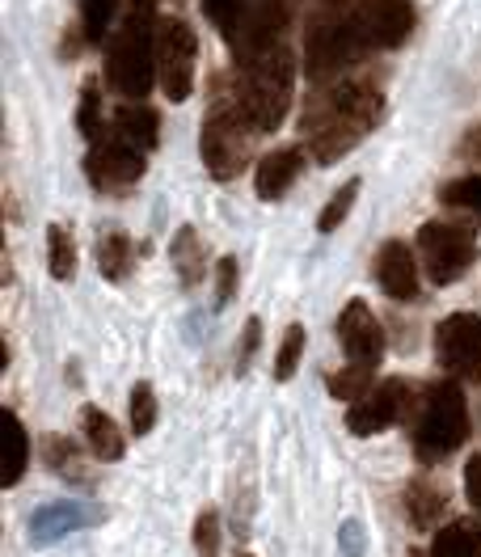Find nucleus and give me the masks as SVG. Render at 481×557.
I'll use <instances>...</instances> for the list:
<instances>
[{
    "label": "nucleus",
    "instance_id": "nucleus-1",
    "mask_svg": "<svg viewBox=\"0 0 481 557\" xmlns=\"http://www.w3.org/2000/svg\"><path fill=\"white\" fill-rule=\"evenodd\" d=\"M380 114H384L380 85L363 81V76L317 85L300 110L305 152L321 165H334L355 144H363V136L380 123Z\"/></svg>",
    "mask_w": 481,
    "mask_h": 557
},
{
    "label": "nucleus",
    "instance_id": "nucleus-2",
    "mask_svg": "<svg viewBox=\"0 0 481 557\" xmlns=\"http://www.w3.org/2000/svg\"><path fill=\"white\" fill-rule=\"evenodd\" d=\"M237 110L249 119V127L262 136V132H275L279 123L287 119V106L296 94V55L287 42H271L254 55H245L233 64L229 76L215 81Z\"/></svg>",
    "mask_w": 481,
    "mask_h": 557
},
{
    "label": "nucleus",
    "instance_id": "nucleus-3",
    "mask_svg": "<svg viewBox=\"0 0 481 557\" xmlns=\"http://www.w3.org/2000/svg\"><path fill=\"white\" fill-rule=\"evenodd\" d=\"M157 0H132L119 30L110 38V60H106V81L127 98L139 102L148 98L157 81Z\"/></svg>",
    "mask_w": 481,
    "mask_h": 557
},
{
    "label": "nucleus",
    "instance_id": "nucleus-4",
    "mask_svg": "<svg viewBox=\"0 0 481 557\" xmlns=\"http://www.w3.org/2000/svg\"><path fill=\"white\" fill-rule=\"evenodd\" d=\"M469 440V406L456 381H435L422 388L414 410V456L422 465H440Z\"/></svg>",
    "mask_w": 481,
    "mask_h": 557
},
{
    "label": "nucleus",
    "instance_id": "nucleus-5",
    "mask_svg": "<svg viewBox=\"0 0 481 557\" xmlns=\"http://www.w3.org/2000/svg\"><path fill=\"white\" fill-rule=\"evenodd\" d=\"M254 139H258V132L249 127V119L215 85V98H211V110H207L203 119V139H199L207 174L215 177V182H233L254 161Z\"/></svg>",
    "mask_w": 481,
    "mask_h": 557
},
{
    "label": "nucleus",
    "instance_id": "nucleus-6",
    "mask_svg": "<svg viewBox=\"0 0 481 557\" xmlns=\"http://www.w3.org/2000/svg\"><path fill=\"white\" fill-rule=\"evenodd\" d=\"M195 55H199V38L190 30V22L165 17L157 26V85L165 89L170 102H186L195 89Z\"/></svg>",
    "mask_w": 481,
    "mask_h": 557
},
{
    "label": "nucleus",
    "instance_id": "nucleus-7",
    "mask_svg": "<svg viewBox=\"0 0 481 557\" xmlns=\"http://www.w3.org/2000/svg\"><path fill=\"white\" fill-rule=\"evenodd\" d=\"M418 253H422V267H427L431 283L447 287V283H456V278L473 267V258H478V237H473L469 228H460V224H440V220H431V224H422V233H418Z\"/></svg>",
    "mask_w": 481,
    "mask_h": 557
},
{
    "label": "nucleus",
    "instance_id": "nucleus-8",
    "mask_svg": "<svg viewBox=\"0 0 481 557\" xmlns=\"http://www.w3.org/2000/svg\"><path fill=\"white\" fill-rule=\"evenodd\" d=\"M144 157L148 152H139L132 148L123 136H114V127L106 123V132L94 144H89V157H85V174L89 182L106 190V195H123V190H132L139 177H144Z\"/></svg>",
    "mask_w": 481,
    "mask_h": 557
},
{
    "label": "nucleus",
    "instance_id": "nucleus-9",
    "mask_svg": "<svg viewBox=\"0 0 481 557\" xmlns=\"http://www.w3.org/2000/svg\"><path fill=\"white\" fill-rule=\"evenodd\" d=\"M414 397H418V393H414V384H406V381L377 384L368 397H359L355 406H346V426H350V435H363V440H368V435H380V431L406 422V418L418 410Z\"/></svg>",
    "mask_w": 481,
    "mask_h": 557
},
{
    "label": "nucleus",
    "instance_id": "nucleus-10",
    "mask_svg": "<svg viewBox=\"0 0 481 557\" xmlns=\"http://www.w3.org/2000/svg\"><path fill=\"white\" fill-rule=\"evenodd\" d=\"M435 359L452 381H481V317H444L440 330H435Z\"/></svg>",
    "mask_w": 481,
    "mask_h": 557
},
{
    "label": "nucleus",
    "instance_id": "nucleus-11",
    "mask_svg": "<svg viewBox=\"0 0 481 557\" xmlns=\"http://www.w3.org/2000/svg\"><path fill=\"white\" fill-rule=\"evenodd\" d=\"M350 26L368 51H393L410 38L414 4L410 0H359L350 9Z\"/></svg>",
    "mask_w": 481,
    "mask_h": 557
},
{
    "label": "nucleus",
    "instance_id": "nucleus-12",
    "mask_svg": "<svg viewBox=\"0 0 481 557\" xmlns=\"http://www.w3.org/2000/svg\"><path fill=\"white\" fill-rule=\"evenodd\" d=\"M338 343H343L346 359L350 363H363V368H380V355H384V330L372 317V309L363 300H350L338 317Z\"/></svg>",
    "mask_w": 481,
    "mask_h": 557
},
{
    "label": "nucleus",
    "instance_id": "nucleus-13",
    "mask_svg": "<svg viewBox=\"0 0 481 557\" xmlns=\"http://www.w3.org/2000/svg\"><path fill=\"white\" fill-rule=\"evenodd\" d=\"M377 283L393 300H414L418 296V262H414L406 242H384L377 253Z\"/></svg>",
    "mask_w": 481,
    "mask_h": 557
},
{
    "label": "nucleus",
    "instance_id": "nucleus-14",
    "mask_svg": "<svg viewBox=\"0 0 481 557\" xmlns=\"http://www.w3.org/2000/svg\"><path fill=\"white\" fill-rule=\"evenodd\" d=\"M300 170H305V152L300 148H279L271 157H262L258 161V177H254L258 199H267V203L283 199L292 190V182L300 177Z\"/></svg>",
    "mask_w": 481,
    "mask_h": 557
},
{
    "label": "nucleus",
    "instance_id": "nucleus-15",
    "mask_svg": "<svg viewBox=\"0 0 481 557\" xmlns=\"http://www.w3.org/2000/svg\"><path fill=\"white\" fill-rule=\"evenodd\" d=\"M110 127H114V136L127 139L132 148L152 152V148H157V139H161V114L144 102H127V106H119V110H114Z\"/></svg>",
    "mask_w": 481,
    "mask_h": 557
},
{
    "label": "nucleus",
    "instance_id": "nucleus-16",
    "mask_svg": "<svg viewBox=\"0 0 481 557\" xmlns=\"http://www.w3.org/2000/svg\"><path fill=\"white\" fill-rule=\"evenodd\" d=\"M81 431H85V444H89V453L98 456V460H123L127 440H123V431L114 426V418L106 414V410L85 406V414H81Z\"/></svg>",
    "mask_w": 481,
    "mask_h": 557
},
{
    "label": "nucleus",
    "instance_id": "nucleus-17",
    "mask_svg": "<svg viewBox=\"0 0 481 557\" xmlns=\"http://www.w3.org/2000/svg\"><path fill=\"white\" fill-rule=\"evenodd\" d=\"M85 523H94V516L81 503H51V507H42L35 520H30V536H35L38 545H47V541L69 536V532L85 528Z\"/></svg>",
    "mask_w": 481,
    "mask_h": 557
},
{
    "label": "nucleus",
    "instance_id": "nucleus-18",
    "mask_svg": "<svg viewBox=\"0 0 481 557\" xmlns=\"http://www.w3.org/2000/svg\"><path fill=\"white\" fill-rule=\"evenodd\" d=\"M431 557H481V520L465 516V520H452L435 532L431 541Z\"/></svg>",
    "mask_w": 481,
    "mask_h": 557
},
{
    "label": "nucleus",
    "instance_id": "nucleus-19",
    "mask_svg": "<svg viewBox=\"0 0 481 557\" xmlns=\"http://www.w3.org/2000/svg\"><path fill=\"white\" fill-rule=\"evenodd\" d=\"M26 465H30V435H26L22 418L13 414V410H4V473H0V482L17 486Z\"/></svg>",
    "mask_w": 481,
    "mask_h": 557
},
{
    "label": "nucleus",
    "instance_id": "nucleus-20",
    "mask_svg": "<svg viewBox=\"0 0 481 557\" xmlns=\"http://www.w3.org/2000/svg\"><path fill=\"white\" fill-rule=\"evenodd\" d=\"M444 511H447V494L440 486H431L422 478L406 486V516H410L414 528H435Z\"/></svg>",
    "mask_w": 481,
    "mask_h": 557
},
{
    "label": "nucleus",
    "instance_id": "nucleus-21",
    "mask_svg": "<svg viewBox=\"0 0 481 557\" xmlns=\"http://www.w3.org/2000/svg\"><path fill=\"white\" fill-rule=\"evenodd\" d=\"M170 258H173V267H177V278H182L186 287L203 283V275H207V249H203V242L195 237V228H182V233L173 237Z\"/></svg>",
    "mask_w": 481,
    "mask_h": 557
},
{
    "label": "nucleus",
    "instance_id": "nucleus-22",
    "mask_svg": "<svg viewBox=\"0 0 481 557\" xmlns=\"http://www.w3.org/2000/svg\"><path fill=\"white\" fill-rule=\"evenodd\" d=\"M132 267H136V245H132V237L127 233H102L98 237V271H102L106 278H127L132 275Z\"/></svg>",
    "mask_w": 481,
    "mask_h": 557
},
{
    "label": "nucleus",
    "instance_id": "nucleus-23",
    "mask_svg": "<svg viewBox=\"0 0 481 557\" xmlns=\"http://www.w3.org/2000/svg\"><path fill=\"white\" fill-rule=\"evenodd\" d=\"M372 376H377V368H363V363H346L338 376H330V393L346 401V406H355L359 397H368L372 393Z\"/></svg>",
    "mask_w": 481,
    "mask_h": 557
},
{
    "label": "nucleus",
    "instance_id": "nucleus-24",
    "mask_svg": "<svg viewBox=\"0 0 481 557\" xmlns=\"http://www.w3.org/2000/svg\"><path fill=\"white\" fill-rule=\"evenodd\" d=\"M47 267L55 278H72L76 271V245H72L69 228H60V224L47 228Z\"/></svg>",
    "mask_w": 481,
    "mask_h": 557
},
{
    "label": "nucleus",
    "instance_id": "nucleus-25",
    "mask_svg": "<svg viewBox=\"0 0 481 557\" xmlns=\"http://www.w3.org/2000/svg\"><path fill=\"white\" fill-rule=\"evenodd\" d=\"M42 460H47L60 478L85 482V473H81V453H76V444H69L64 435H47V440H42Z\"/></svg>",
    "mask_w": 481,
    "mask_h": 557
},
{
    "label": "nucleus",
    "instance_id": "nucleus-26",
    "mask_svg": "<svg viewBox=\"0 0 481 557\" xmlns=\"http://www.w3.org/2000/svg\"><path fill=\"white\" fill-rule=\"evenodd\" d=\"M119 13V0H81V30L85 42H102L110 35V22Z\"/></svg>",
    "mask_w": 481,
    "mask_h": 557
},
{
    "label": "nucleus",
    "instance_id": "nucleus-27",
    "mask_svg": "<svg viewBox=\"0 0 481 557\" xmlns=\"http://www.w3.org/2000/svg\"><path fill=\"white\" fill-rule=\"evenodd\" d=\"M76 123H81V132L85 139L94 144V139L106 132L102 123V94H98V76H89L85 85H81V110H76Z\"/></svg>",
    "mask_w": 481,
    "mask_h": 557
},
{
    "label": "nucleus",
    "instance_id": "nucleus-28",
    "mask_svg": "<svg viewBox=\"0 0 481 557\" xmlns=\"http://www.w3.org/2000/svg\"><path fill=\"white\" fill-rule=\"evenodd\" d=\"M444 203H447V208H456V211H469V215H478V220H481V174H469V177L447 182Z\"/></svg>",
    "mask_w": 481,
    "mask_h": 557
},
{
    "label": "nucleus",
    "instance_id": "nucleus-29",
    "mask_svg": "<svg viewBox=\"0 0 481 557\" xmlns=\"http://www.w3.org/2000/svg\"><path fill=\"white\" fill-rule=\"evenodd\" d=\"M300 355H305V325H287V334H283L279 355H275V376H279V381H292V372H296Z\"/></svg>",
    "mask_w": 481,
    "mask_h": 557
},
{
    "label": "nucleus",
    "instance_id": "nucleus-30",
    "mask_svg": "<svg viewBox=\"0 0 481 557\" xmlns=\"http://www.w3.org/2000/svg\"><path fill=\"white\" fill-rule=\"evenodd\" d=\"M157 426V393L152 384H136L132 388V435H148Z\"/></svg>",
    "mask_w": 481,
    "mask_h": 557
},
{
    "label": "nucleus",
    "instance_id": "nucleus-31",
    "mask_svg": "<svg viewBox=\"0 0 481 557\" xmlns=\"http://www.w3.org/2000/svg\"><path fill=\"white\" fill-rule=\"evenodd\" d=\"M355 195H359V182L350 177L343 190H338V195H334V199L325 203L321 220H317V228H321V233H334V228H338V224L346 220V211H350V203H355Z\"/></svg>",
    "mask_w": 481,
    "mask_h": 557
},
{
    "label": "nucleus",
    "instance_id": "nucleus-32",
    "mask_svg": "<svg viewBox=\"0 0 481 557\" xmlns=\"http://www.w3.org/2000/svg\"><path fill=\"white\" fill-rule=\"evenodd\" d=\"M195 549H199V557H220V516L215 511H199V520H195Z\"/></svg>",
    "mask_w": 481,
    "mask_h": 557
},
{
    "label": "nucleus",
    "instance_id": "nucleus-33",
    "mask_svg": "<svg viewBox=\"0 0 481 557\" xmlns=\"http://www.w3.org/2000/svg\"><path fill=\"white\" fill-rule=\"evenodd\" d=\"M215 271H220V283H215V305H229V300H233V292H237V262H233V258H224Z\"/></svg>",
    "mask_w": 481,
    "mask_h": 557
},
{
    "label": "nucleus",
    "instance_id": "nucleus-34",
    "mask_svg": "<svg viewBox=\"0 0 481 557\" xmlns=\"http://www.w3.org/2000/svg\"><path fill=\"white\" fill-rule=\"evenodd\" d=\"M309 4V17H338V13H350L359 0H300Z\"/></svg>",
    "mask_w": 481,
    "mask_h": 557
},
{
    "label": "nucleus",
    "instance_id": "nucleus-35",
    "mask_svg": "<svg viewBox=\"0 0 481 557\" xmlns=\"http://www.w3.org/2000/svg\"><path fill=\"white\" fill-rule=\"evenodd\" d=\"M465 494H469V503L481 511V453L469 460V469H465Z\"/></svg>",
    "mask_w": 481,
    "mask_h": 557
},
{
    "label": "nucleus",
    "instance_id": "nucleus-36",
    "mask_svg": "<svg viewBox=\"0 0 481 557\" xmlns=\"http://www.w3.org/2000/svg\"><path fill=\"white\" fill-rule=\"evenodd\" d=\"M460 157L481 161V127H469V136H465V144H460Z\"/></svg>",
    "mask_w": 481,
    "mask_h": 557
},
{
    "label": "nucleus",
    "instance_id": "nucleus-37",
    "mask_svg": "<svg viewBox=\"0 0 481 557\" xmlns=\"http://www.w3.org/2000/svg\"><path fill=\"white\" fill-rule=\"evenodd\" d=\"M410 557H431V554H410Z\"/></svg>",
    "mask_w": 481,
    "mask_h": 557
},
{
    "label": "nucleus",
    "instance_id": "nucleus-38",
    "mask_svg": "<svg viewBox=\"0 0 481 557\" xmlns=\"http://www.w3.org/2000/svg\"><path fill=\"white\" fill-rule=\"evenodd\" d=\"M240 557H249V554H240Z\"/></svg>",
    "mask_w": 481,
    "mask_h": 557
}]
</instances>
